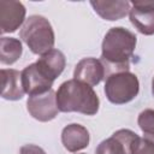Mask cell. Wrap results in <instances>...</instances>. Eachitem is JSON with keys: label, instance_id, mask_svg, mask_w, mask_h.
<instances>
[{"label": "cell", "instance_id": "obj_1", "mask_svg": "<svg viewBox=\"0 0 154 154\" xmlns=\"http://www.w3.org/2000/svg\"><path fill=\"white\" fill-rule=\"evenodd\" d=\"M137 43L136 35L123 26L111 28L101 45V61L106 70L112 73L129 71L130 60Z\"/></svg>", "mask_w": 154, "mask_h": 154}, {"label": "cell", "instance_id": "obj_2", "mask_svg": "<svg viewBox=\"0 0 154 154\" xmlns=\"http://www.w3.org/2000/svg\"><path fill=\"white\" fill-rule=\"evenodd\" d=\"M55 94L60 112H78L94 116L99 111L100 100L93 87L75 78L61 83Z\"/></svg>", "mask_w": 154, "mask_h": 154}, {"label": "cell", "instance_id": "obj_3", "mask_svg": "<svg viewBox=\"0 0 154 154\" xmlns=\"http://www.w3.org/2000/svg\"><path fill=\"white\" fill-rule=\"evenodd\" d=\"M20 38L34 54L40 55L53 49L55 41L49 20L40 14H32L25 19L20 29Z\"/></svg>", "mask_w": 154, "mask_h": 154}, {"label": "cell", "instance_id": "obj_4", "mask_svg": "<svg viewBox=\"0 0 154 154\" xmlns=\"http://www.w3.org/2000/svg\"><path fill=\"white\" fill-rule=\"evenodd\" d=\"M140 91V82L135 73L120 71L111 73L105 82V94L109 102L124 105L132 101Z\"/></svg>", "mask_w": 154, "mask_h": 154}, {"label": "cell", "instance_id": "obj_5", "mask_svg": "<svg viewBox=\"0 0 154 154\" xmlns=\"http://www.w3.org/2000/svg\"><path fill=\"white\" fill-rule=\"evenodd\" d=\"M26 109L29 114L38 122L53 120L59 113L55 91L51 89L45 94L29 96L26 101Z\"/></svg>", "mask_w": 154, "mask_h": 154}, {"label": "cell", "instance_id": "obj_6", "mask_svg": "<svg viewBox=\"0 0 154 154\" xmlns=\"http://www.w3.org/2000/svg\"><path fill=\"white\" fill-rule=\"evenodd\" d=\"M129 18L138 32L147 36L154 35V1H131Z\"/></svg>", "mask_w": 154, "mask_h": 154}, {"label": "cell", "instance_id": "obj_7", "mask_svg": "<svg viewBox=\"0 0 154 154\" xmlns=\"http://www.w3.org/2000/svg\"><path fill=\"white\" fill-rule=\"evenodd\" d=\"M25 22V7L20 1L0 0V31L13 32Z\"/></svg>", "mask_w": 154, "mask_h": 154}, {"label": "cell", "instance_id": "obj_8", "mask_svg": "<svg viewBox=\"0 0 154 154\" xmlns=\"http://www.w3.org/2000/svg\"><path fill=\"white\" fill-rule=\"evenodd\" d=\"M137 134L129 129H120L111 137L100 142L95 154H131V144L137 138Z\"/></svg>", "mask_w": 154, "mask_h": 154}, {"label": "cell", "instance_id": "obj_9", "mask_svg": "<svg viewBox=\"0 0 154 154\" xmlns=\"http://www.w3.org/2000/svg\"><path fill=\"white\" fill-rule=\"evenodd\" d=\"M106 69L101 60L96 58H83L77 63L73 70V78L90 87L97 85L105 77Z\"/></svg>", "mask_w": 154, "mask_h": 154}, {"label": "cell", "instance_id": "obj_10", "mask_svg": "<svg viewBox=\"0 0 154 154\" xmlns=\"http://www.w3.org/2000/svg\"><path fill=\"white\" fill-rule=\"evenodd\" d=\"M22 83L24 91L29 94V96L45 94L49 91L53 85V81L43 75L36 63L28 65L22 71Z\"/></svg>", "mask_w": 154, "mask_h": 154}, {"label": "cell", "instance_id": "obj_11", "mask_svg": "<svg viewBox=\"0 0 154 154\" xmlns=\"http://www.w3.org/2000/svg\"><path fill=\"white\" fill-rule=\"evenodd\" d=\"M89 140V131L81 124H69L61 131V143L64 148L71 153H76L87 148Z\"/></svg>", "mask_w": 154, "mask_h": 154}, {"label": "cell", "instance_id": "obj_12", "mask_svg": "<svg viewBox=\"0 0 154 154\" xmlns=\"http://www.w3.org/2000/svg\"><path fill=\"white\" fill-rule=\"evenodd\" d=\"M36 65L38 69L43 72L45 76H47L51 81L54 82L57 77L61 75V72L65 69L66 59L63 52L59 49H51L46 53H43L36 61Z\"/></svg>", "mask_w": 154, "mask_h": 154}, {"label": "cell", "instance_id": "obj_13", "mask_svg": "<svg viewBox=\"0 0 154 154\" xmlns=\"http://www.w3.org/2000/svg\"><path fill=\"white\" fill-rule=\"evenodd\" d=\"M1 96L10 101L20 100L25 91L22 83V72L14 69L1 70Z\"/></svg>", "mask_w": 154, "mask_h": 154}, {"label": "cell", "instance_id": "obj_14", "mask_svg": "<svg viewBox=\"0 0 154 154\" xmlns=\"http://www.w3.org/2000/svg\"><path fill=\"white\" fill-rule=\"evenodd\" d=\"M90 5L93 6L94 11L106 20H118L126 14L130 13L131 10V2L130 1H123V0H117V1H105V0H96V1H90Z\"/></svg>", "mask_w": 154, "mask_h": 154}, {"label": "cell", "instance_id": "obj_15", "mask_svg": "<svg viewBox=\"0 0 154 154\" xmlns=\"http://www.w3.org/2000/svg\"><path fill=\"white\" fill-rule=\"evenodd\" d=\"M23 53L22 42L14 37H1L0 40V61L4 65L14 64Z\"/></svg>", "mask_w": 154, "mask_h": 154}, {"label": "cell", "instance_id": "obj_16", "mask_svg": "<svg viewBox=\"0 0 154 154\" xmlns=\"http://www.w3.org/2000/svg\"><path fill=\"white\" fill-rule=\"evenodd\" d=\"M137 124L144 135V138L154 141V109L147 108L138 114Z\"/></svg>", "mask_w": 154, "mask_h": 154}, {"label": "cell", "instance_id": "obj_17", "mask_svg": "<svg viewBox=\"0 0 154 154\" xmlns=\"http://www.w3.org/2000/svg\"><path fill=\"white\" fill-rule=\"evenodd\" d=\"M131 154H154V141L137 136L131 144Z\"/></svg>", "mask_w": 154, "mask_h": 154}, {"label": "cell", "instance_id": "obj_18", "mask_svg": "<svg viewBox=\"0 0 154 154\" xmlns=\"http://www.w3.org/2000/svg\"><path fill=\"white\" fill-rule=\"evenodd\" d=\"M20 154H46V152L36 144H25L20 148Z\"/></svg>", "mask_w": 154, "mask_h": 154}, {"label": "cell", "instance_id": "obj_19", "mask_svg": "<svg viewBox=\"0 0 154 154\" xmlns=\"http://www.w3.org/2000/svg\"><path fill=\"white\" fill-rule=\"evenodd\" d=\"M152 94H153V96H154V77H153V79H152Z\"/></svg>", "mask_w": 154, "mask_h": 154}, {"label": "cell", "instance_id": "obj_20", "mask_svg": "<svg viewBox=\"0 0 154 154\" xmlns=\"http://www.w3.org/2000/svg\"><path fill=\"white\" fill-rule=\"evenodd\" d=\"M81 154H85V153H81Z\"/></svg>", "mask_w": 154, "mask_h": 154}]
</instances>
